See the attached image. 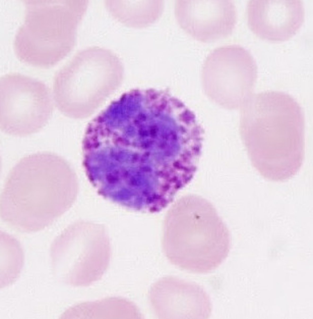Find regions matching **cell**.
Segmentation results:
<instances>
[{
    "label": "cell",
    "mask_w": 313,
    "mask_h": 319,
    "mask_svg": "<svg viewBox=\"0 0 313 319\" xmlns=\"http://www.w3.org/2000/svg\"><path fill=\"white\" fill-rule=\"evenodd\" d=\"M242 124L249 158L262 176L283 182L297 173L305 156V123L302 110L293 97L277 91L253 95Z\"/></svg>",
    "instance_id": "6da1fadb"
},
{
    "label": "cell",
    "mask_w": 313,
    "mask_h": 319,
    "mask_svg": "<svg viewBox=\"0 0 313 319\" xmlns=\"http://www.w3.org/2000/svg\"><path fill=\"white\" fill-rule=\"evenodd\" d=\"M71 169L54 153L37 152L19 160L9 172L0 196L2 219L20 231L51 225L76 198Z\"/></svg>",
    "instance_id": "7a4b0ae2"
},
{
    "label": "cell",
    "mask_w": 313,
    "mask_h": 319,
    "mask_svg": "<svg viewBox=\"0 0 313 319\" xmlns=\"http://www.w3.org/2000/svg\"><path fill=\"white\" fill-rule=\"evenodd\" d=\"M163 241L164 252L171 263L197 274L218 267L231 245L229 230L214 206L194 195L181 198L169 211Z\"/></svg>",
    "instance_id": "3957f363"
},
{
    "label": "cell",
    "mask_w": 313,
    "mask_h": 319,
    "mask_svg": "<svg viewBox=\"0 0 313 319\" xmlns=\"http://www.w3.org/2000/svg\"><path fill=\"white\" fill-rule=\"evenodd\" d=\"M25 15L13 48L21 62L47 68L57 64L74 48L78 26L87 8L85 0L23 1Z\"/></svg>",
    "instance_id": "277c9868"
},
{
    "label": "cell",
    "mask_w": 313,
    "mask_h": 319,
    "mask_svg": "<svg viewBox=\"0 0 313 319\" xmlns=\"http://www.w3.org/2000/svg\"><path fill=\"white\" fill-rule=\"evenodd\" d=\"M54 110L50 91L43 82L18 73L0 79V128L4 133L22 137L39 131Z\"/></svg>",
    "instance_id": "5b68a950"
},
{
    "label": "cell",
    "mask_w": 313,
    "mask_h": 319,
    "mask_svg": "<svg viewBox=\"0 0 313 319\" xmlns=\"http://www.w3.org/2000/svg\"><path fill=\"white\" fill-rule=\"evenodd\" d=\"M149 299L156 316L162 319H206L212 312L211 301L200 286L172 277L159 279L149 292Z\"/></svg>",
    "instance_id": "8992f818"
},
{
    "label": "cell",
    "mask_w": 313,
    "mask_h": 319,
    "mask_svg": "<svg viewBox=\"0 0 313 319\" xmlns=\"http://www.w3.org/2000/svg\"><path fill=\"white\" fill-rule=\"evenodd\" d=\"M175 13L182 28L203 42L230 35L237 18L236 6L230 0H177Z\"/></svg>",
    "instance_id": "52a82bcc"
},
{
    "label": "cell",
    "mask_w": 313,
    "mask_h": 319,
    "mask_svg": "<svg viewBox=\"0 0 313 319\" xmlns=\"http://www.w3.org/2000/svg\"><path fill=\"white\" fill-rule=\"evenodd\" d=\"M246 10L250 30L259 38L270 41L289 39L298 31L305 19L301 0H250Z\"/></svg>",
    "instance_id": "ba28073f"
},
{
    "label": "cell",
    "mask_w": 313,
    "mask_h": 319,
    "mask_svg": "<svg viewBox=\"0 0 313 319\" xmlns=\"http://www.w3.org/2000/svg\"><path fill=\"white\" fill-rule=\"evenodd\" d=\"M109 243L107 236H106L88 246L66 275V282L73 286H83L100 279L109 264L110 250Z\"/></svg>",
    "instance_id": "9c48e42d"
},
{
    "label": "cell",
    "mask_w": 313,
    "mask_h": 319,
    "mask_svg": "<svg viewBox=\"0 0 313 319\" xmlns=\"http://www.w3.org/2000/svg\"><path fill=\"white\" fill-rule=\"evenodd\" d=\"M70 319H141L143 316L133 303L113 297L82 303L68 309L62 315Z\"/></svg>",
    "instance_id": "30bf717a"
},
{
    "label": "cell",
    "mask_w": 313,
    "mask_h": 319,
    "mask_svg": "<svg viewBox=\"0 0 313 319\" xmlns=\"http://www.w3.org/2000/svg\"><path fill=\"white\" fill-rule=\"evenodd\" d=\"M106 7L116 20L133 27H143L155 22L163 11L162 0H109Z\"/></svg>",
    "instance_id": "8fae6325"
}]
</instances>
